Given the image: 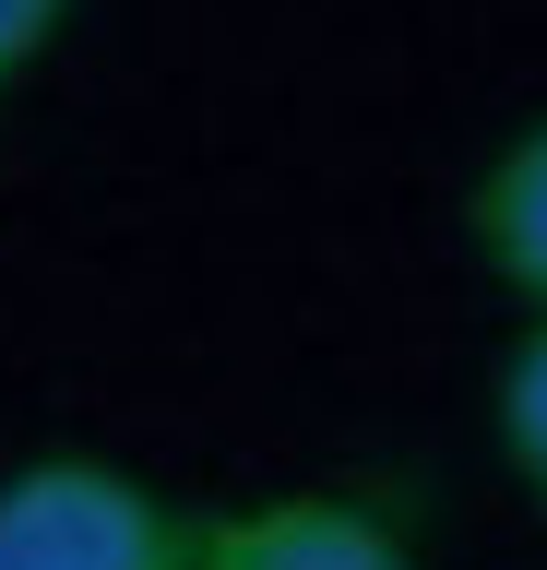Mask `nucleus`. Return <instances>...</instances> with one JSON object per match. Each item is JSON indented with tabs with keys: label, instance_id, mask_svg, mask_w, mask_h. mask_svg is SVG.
<instances>
[{
	"label": "nucleus",
	"instance_id": "obj_1",
	"mask_svg": "<svg viewBox=\"0 0 547 570\" xmlns=\"http://www.w3.org/2000/svg\"><path fill=\"white\" fill-rule=\"evenodd\" d=\"M0 570H203V511L108 452H37L0 475Z\"/></svg>",
	"mask_w": 547,
	"mask_h": 570
},
{
	"label": "nucleus",
	"instance_id": "obj_2",
	"mask_svg": "<svg viewBox=\"0 0 547 570\" xmlns=\"http://www.w3.org/2000/svg\"><path fill=\"white\" fill-rule=\"evenodd\" d=\"M203 570H417V534L369 488H286L251 511H203Z\"/></svg>",
	"mask_w": 547,
	"mask_h": 570
},
{
	"label": "nucleus",
	"instance_id": "obj_3",
	"mask_svg": "<svg viewBox=\"0 0 547 570\" xmlns=\"http://www.w3.org/2000/svg\"><path fill=\"white\" fill-rule=\"evenodd\" d=\"M465 238H476V262H488V274H500L511 297L547 321V119H524V131L476 167Z\"/></svg>",
	"mask_w": 547,
	"mask_h": 570
},
{
	"label": "nucleus",
	"instance_id": "obj_4",
	"mask_svg": "<svg viewBox=\"0 0 547 570\" xmlns=\"http://www.w3.org/2000/svg\"><path fill=\"white\" fill-rule=\"evenodd\" d=\"M488 428H500V463L511 488L547 511V321H524L500 356V381H488Z\"/></svg>",
	"mask_w": 547,
	"mask_h": 570
},
{
	"label": "nucleus",
	"instance_id": "obj_5",
	"mask_svg": "<svg viewBox=\"0 0 547 570\" xmlns=\"http://www.w3.org/2000/svg\"><path fill=\"white\" fill-rule=\"evenodd\" d=\"M60 12H72V0H0V83H12L25 60H48V36H60Z\"/></svg>",
	"mask_w": 547,
	"mask_h": 570
}]
</instances>
